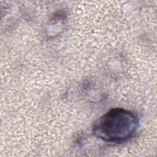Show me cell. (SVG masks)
Returning a JSON list of instances; mask_svg holds the SVG:
<instances>
[{
	"instance_id": "1",
	"label": "cell",
	"mask_w": 157,
	"mask_h": 157,
	"mask_svg": "<svg viewBox=\"0 0 157 157\" xmlns=\"http://www.w3.org/2000/svg\"><path fill=\"white\" fill-rule=\"evenodd\" d=\"M137 117L122 109H110L101 116L93 126V134L107 142L119 143L131 139L138 128Z\"/></svg>"
}]
</instances>
